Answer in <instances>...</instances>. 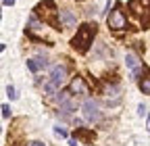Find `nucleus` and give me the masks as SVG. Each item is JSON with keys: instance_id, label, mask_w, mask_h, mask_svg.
I'll return each instance as SVG.
<instances>
[{"instance_id": "obj_1", "label": "nucleus", "mask_w": 150, "mask_h": 146, "mask_svg": "<svg viewBox=\"0 0 150 146\" xmlns=\"http://www.w3.org/2000/svg\"><path fill=\"white\" fill-rule=\"evenodd\" d=\"M94 35H96V23H83L77 29V33L73 35L71 46L77 50V52H88V48L94 42Z\"/></svg>"}, {"instance_id": "obj_2", "label": "nucleus", "mask_w": 150, "mask_h": 146, "mask_svg": "<svg viewBox=\"0 0 150 146\" xmlns=\"http://www.w3.org/2000/svg\"><path fill=\"white\" fill-rule=\"evenodd\" d=\"M33 13L38 15V17H42L44 19V23H48V25H52L54 29H59V15H61V11L56 9V4H54V0H44V2H40L35 9H33Z\"/></svg>"}, {"instance_id": "obj_3", "label": "nucleus", "mask_w": 150, "mask_h": 146, "mask_svg": "<svg viewBox=\"0 0 150 146\" xmlns=\"http://www.w3.org/2000/svg\"><path fill=\"white\" fill-rule=\"evenodd\" d=\"M67 77V67L65 65H54L52 67V73H50V79L44 84V92L46 94H54V92H59L63 82Z\"/></svg>"}, {"instance_id": "obj_4", "label": "nucleus", "mask_w": 150, "mask_h": 146, "mask_svg": "<svg viewBox=\"0 0 150 146\" xmlns=\"http://www.w3.org/2000/svg\"><path fill=\"white\" fill-rule=\"evenodd\" d=\"M106 23L112 31H121V29L127 27V17H125V13L121 11L119 4L115 6V11H110V15L106 17Z\"/></svg>"}, {"instance_id": "obj_5", "label": "nucleus", "mask_w": 150, "mask_h": 146, "mask_svg": "<svg viewBox=\"0 0 150 146\" xmlns=\"http://www.w3.org/2000/svg\"><path fill=\"white\" fill-rule=\"evenodd\" d=\"M83 117L90 121V123H94V121H100L102 119V111H100V102L96 100V98H86V102H83Z\"/></svg>"}, {"instance_id": "obj_6", "label": "nucleus", "mask_w": 150, "mask_h": 146, "mask_svg": "<svg viewBox=\"0 0 150 146\" xmlns=\"http://www.w3.org/2000/svg\"><path fill=\"white\" fill-rule=\"evenodd\" d=\"M129 11L134 17L142 19L144 23L150 21V0H131L129 2Z\"/></svg>"}, {"instance_id": "obj_7", "label": "nucleus", "mask_w": 150, "mask_h": 146, "mask_svg": "<svg viewBox=\"0 0 150 146\" xmlns=\"http://www.w3.org/2000/svg\"><path fill=\"white\" fill-rule=\"evenodd\" d=\"M125 65H127L129 71H131V77H134V79H140V75H142V61L138 59V54L127 52V54H125Z\"/></svg>"}, {"instance_id": "obj_8", "label": "nucleus", "mask_w": 150, "mask_h": 146, "mask_svg": "<svg viewBox=\"0 0 150 146\" xmlns=\"http://www.w3.org/2000/svg\"><path fill=\"white\" fill-rule=\"evenodd\" d=\"M48 65H50V63H48L46 57H35V59H29V61H27V69H29L31 73L42 71V69H46Z\"/></svg>"}, {"instance_id": "obj_9", "label": "nucleus", "mask_w": 150, "mask_h": 146, "mask_svg": "<svg viewBox=\"0 0 150 146\" xmlns=\"http://www.w3.org/2000/svg\"><path fill=\"white\" fill-rule=\"evenodd\" d=\"M69 92L71 94H88V86H86V82H83V77H73V82H71V86H69Z\"/></svg>"}, {"instance_id": "obj_10", "label": "nucleus", "mask_w": 150, "mask_h": 146, "mask_svg": "<svg viewBox=\"0 0 150 146\" xmlns=\"http://www.w3.org/2000/svg\"><path fill=\"white\" fill-rule=\"evenodd\" d=\"M33 31H44V23L38 21V15H29L27 19V33H33Z\"/></svg>"}, {"instance_id": "obj_11", "label": "nucleus", "mask_w": 150, "mask_h": 146, "mask_svg": "<svg viewBox=\"0 0 150 146\" xmlns=\"http://www.w3.org/2000/svg\"><path fill=\"white\" fill-rule=\"evenodd\" d=\"M61 23L63 25H67V27H75L77 25V19H75V15L71 13V11H61Z\"/></svg>"}, {"instance_id": "obj_12", "label": "nucleus", "mask_w": 150, "mask_h": 146, "mask_svg": "<svg viewBox=\"0 0 150 146\" xmlns=\"http://www.w3.org/2000/svg\"><path fill=\"white\" fill-rule=\"evenodd\" d=\"M102 92H104V96H106L108 102H110V98H112V104L119 102V86H106Z\"/></svg>"}, {"instance_id": "obj_13", "label": "nucleus", "mask_w": 150, "mask_h": 146, "mask_svg": "<svg viewBox=\"0 0 150 146\" xmlns=\"http://www.w3.org/2000/svg\"><path fill=\"white\" fill-rule=\"evenodd\" d=\"M140 90L144 94H150V75H146V77L140 79Z\"/></svg>"}, {"instance_id": "obj_14", "label": "nucleus", "mask_w": 150, "mask_h": 146, "mask_svg": "<svg viewBox=\"0 0 150 146\" xmlns=\"http://www.w3.org/2000/svg\"><path fill=\"white\" fill-rule=\"evenodd\" d=\"M77 136H79L81 140L90 142V140L94 138V132H90V130H83V127H79V130H77Z\"/></svg>"}, {"instance_id": "obj_15", "label": "nucleus", "mask_w": 150, "mask_h": 146, "mask_svg": "<svg viewBox=\"0 0 150 146\" xmlns=\"http://www.w3.org/2000/svg\"><path fill=\"white\" fill-rule=\"evenodd\" d=\"M54 134H56V136H61V138H67V130H65V127H61V125H56V127H54Z\"/></svg>"}, {"instance_id": "obj_16", "label": "nucleus", "mask_w": 150, "mask_h": 146, "mask_svg": "<svg viewBox=\"0 0 150 146\" xmlns=\"http://www.w3.org/2000/svg\"><path fill=\"white\" fill-rule=\"evenodd\" d=\"M0 111H2V117H4V119L11 117V106H8V104H2V108H0Z\"/></svg>"}, {"instance_id": "obj_17", "label": "nucleus", "mask_w": 150, "mask_h": 146, "mask_svg": "<svg viewBox=\"0 0 150 146\" xmlns=\"http://www.w3.org/2000/svg\"><path fill=\"white\" fill-rule=\"evenodd\" d=\"M6 96H8L11 100H15V98H17V92H15V88H13V86H8V88H6Z\"/></svg>"}, {"instance_id": "obj_18", "label": "nucleus", "mask_w": 150, "mask_h": 146, "mask_svg": "<svg viewBox=\"0 0 150 146\" xmlns=\"http://www.w3.org/2000/svg\"><path fill=\"white\" fill-rule=\"evenodd\" d=\"M138 115H142V117L146 115V106H144V104H140V106H138Z\"/></svg>"}, {"instance_id": "obj_19", "label": "nucleus", "mask_w": 150, "mask_h": 146, "mask_svg": "<svg viewBox=\"0 0 150 146\" xmlns=\"http://www.w3.org/2000/svg\"><path fill=\"white\" fill-rule=\"evenodd\" d=\"M4 4H6V6H13V4H15V0H4Z\"/></svg>"}, {"instance_id": "obj_20", "label": "nucleus", "mask_w": 150, "mask_h": 146, "mask_svg": "<svg viewBox=\"0 0 150 146\" xmlns=\"http://www.w3.org/2000/svg\"><path fill=\"white\" fill-rule=\"evenodd\" d=\"M29 146H46V144H42V142H31Z\"/></svg>"}, {"instance_id": "obj_21", "label": "nucleus", "mask_w": 150, "mask_h": 146, "mask_svg": "<svg viewBox=\"0 0 150 146\" xmlns=\"http://www.w3.org/2000/svg\"><path fill=\"white\" fill-rule=\"evenodd\" d=\"M69 146H77V140H69Z\"/></svg>"}, {"instance_id": "obj_22", "label": "nucleus", "mask_w": 150, "mask_h": 146, "mask_svg": "<svg viewBox=\"0 0 150 146\" xmlns=\"http://www.w3.org/2000/svg\"><path fill=\"white\" fill-rule=\"evenodd\" d=\"M148 132H150V115H148Z\"/></svg>"}, {"instance_id": "obj_23", "label": "nucleus", "mask_w": 150, "mask_h": 146, "mask_svg": "<svg viewBox=\"0 0 150 146\" xmlns=\"http://www.w3.org/2000/svg\"><path fill=\"white\" fill-rule=\"evenodd\" d=\"M2 50H4V44H0V52H2Z\"/></svg>"}, {"instance_id": "obj_24", "label": "nucleus", "mask_w": 150, "mask_h": 146, "mask_svg": "<svg viewBox=\"0 0 150 146\" xmlns=\"http://www.w3.org/2000/svg\"><path fill=\"white\" fill-rule=\"evenodd\" d=\"M0 19H2V9H0Z\"/></svg>"}]
</instances>
